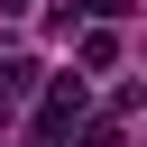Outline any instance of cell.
Instances as JSON below:
<instances>
[{
  "label": "cell",
  "instance_id": "obj_1",
  "mask_svg": "<svg viewBox=\"0 0 147 147\" xmlns=\"http://www.w3.org/2000/svg\"><path fill=\"white\" fill-rule=\"evenodd\" d=\"M83 101H92L83 74H55V83H46V110H37V138H64V129L83 119Z\"/></svg>",
  "mask_w": 147,
  "mask_h": 147
},
{
  "label": "cell",
  "instance_id": "obj_2",
  "mask_svg": "<svg viewBox=\"0 0 147 147\" xmlns=\"http://www.w3.org/2000/svg\"><path fill=\"white\" fill-rule=\"evenodd\" d=\"M0 92H37V55H9L0 64Z\"/></svg>",
  "mask_w": 147,
  "mask_h": 147
},
{
  "label": "cell",
  "instance_id": "obj_3",
  "mask_svg": "<svg viewBox=\"0 0 147 147\" xmlns=\"http://www.w3.org/2000/svg\"><path fill=\"white\" fill-rule=\"evenodd\" d=\"M83 147H119V129H110V119H101V129H83Z\"/></svg>",
  "mask_w": 147,
  "mask_h": 147
}]
</instances>
